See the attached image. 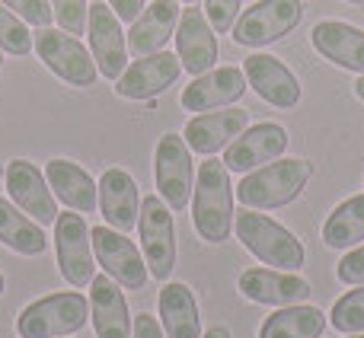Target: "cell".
Masks as SVG:
<instances>
[{
  "instance_id": "9c48e42d",
  "label": "cell",
  "mask_w": 364,
  "mask_h": 338,
  "mask_svg": "<svg viewBox=\"0 0 364 338\" xmlns=\"http://www.w3.org/2000/svg\"><path fill=\"white\" fill-rule=\"evenodd\" d=\"M154 179H157V195L173 207L186 211L195 188V163L182 134H164L154 151Z\"/></svg>"
},
{
  "instance_id": "d6986e66",
  "label": "cell",
  "mask_w": 364,
  "mask_h": 338,
  "mask_svg": "<svg viewBox=\"0 0 364 338\" xmlns=\"http://www.w3.org/2000/svg\"><path fill=\"white\" fill-rule=\"evenodd\" d=\"M246 128H250V112L246 109H224V112H201L195 119H188L182 138H186L188 151L201 153V157H214L233 138H240Z\"/></svg>"
},
{
  "instance_id": "f1b7e54d",
  "label": "cell",
  "mask_w": 364,
  "mask_h": 338,
  "mask_svg": "<svg viewBox=\"0 0 364 338\" xmlns=\"http://www.w3.org/2000/svg\"><path fill=\"white\" fill-rule=\"evenodd\" d=\"M329 326L342 335H358L364 332V284L358 290H348L346 297L333 303V313H329Z\"/></svg>"
},
{
  "instance_id": "ab89813d",
  "label": "cell",
  "mask_w": 364,
  "mask_h": 338,
  "mask_svg": "<svg viewBox=\"0 0 364 338\" xmlns=\"http://www.w3.org/2000/svg\"><path fill=\"white\" fill-rule=\"evenodd\" d=\"M346 338H364V332H358V335H346Z\"/></svg>"
},
{
  "instance_id": "4dcf8cb0",
  "label": "cell",
  "mask_w": 364,
  "mask_h": 338,
  "mask_svg": "<svg viewBox=\"0 0 364 338\" xmlns=\"http://www.w3.org/2000/svg\"><path fill=\"white\" fill-rule=\"evenodd\" d=\"M55 19L64 32L83 36L87 32V0H51Z\"/></svg>"
},
{
  "instance_id": "277c9868",
  "label": "cell",
  "mask_w": 364,
  "mask_h": 338,
  "mask_svg": "<svg viewBox=\"0 0 364 338\" xmlns=\"http://www.w3.org/2000/svg\"><path fill=\"white\" fill-rule=\"evenodd\" d=\"M90 300L80 290H58V294L38 297L23 307L16 320L19 338H64L87 326Z\"/></svg>"
},
{
  "instance_id": "83f0119b",
  "label": "cell",
  "mask_w": 364,
  "mask_h": 338,
  "mask_svg": "<svg viewBox=\"0 0 364 338\" xmlns=\"http://www.w3.org/2000/svg\"><path fill=\"white\" fill-rule=\"evenodd\" d=\"M364 239V195H352L342 205L333 207V214L323 224V243L326 249H352Z\"/></svg>"
},
{
  "instance_id": "603a6c76",
  "label": "cell",
  "mask_w": 364,
  "mask_h": 338,
  "mask_svg": "<svg viewBox=\"0 0 364 338\" xmlns=\"http://www.w3.org/2000/svg\"><path fill=\"white\" fill-rule=\"evenodd\" d=\"M310 38H314V48L336 67L364 74V29L342 19H323L314 26Z\"/></svg>"
},
{
  "instance_id": "cb8c5ba5",
  "label": "cell",
  "mask_w": 364,
  "mask_h": 338,
  "mask_svg": "<svg viewBox=\"0 0 364 338\" xmlns=\"http://www.w3.org/2000/svg\"><path fill=\"white\" fill-rule=\"evenodd\" d=\"M45 179H48V188L55 192V198H61V205H68L70 211L93 214L96 205H100V182H93V175L74 160H48L45 163Z\"/></svg>"
},
{
  "instance_id": "f546056e",
  "label": "cell",
  "mask_w": 364,
  "mask_h": 338,
  "mask_svg": "<svg viewBox=\"0 0 364 338\" xmlns=\"http://www.w3.org/2000/svg\"><path fill=\"white\" fill-rule=\"evenodd\" d=\"M0 48L10 51V55H29L32 51V32L26 19H19L4 4H0Z\"/></svg>"
},
{
  "instance_id": "52a82bcc",
  "label": "cell",
  "mask_w": 364,
  "mask_h": 338,
  "mask_svg": "<svg viewBox=\"0 0 364 338\" xmlns=\"http://www.w3.org/2000/svg\"><path fill=\"white\" fill-rule=\"evenodd\" d=\"M32 45H36V55L42 58V64L58 80L70 83V87H77V89H87L100 80V67H96L93 55H90L87 45L77 36H70V32H58V29L45 26V29L32 38Z\"/></svg>"
},
{
  "instance_id": "4fadbf2b",
  "label": "cell",
  "mask_w": 364,
  "mask_h": 338,
  "mask_svg": "<svg viewBox=\"0 0 364 338\" xmlns=\"http://www.w3.org/2000/svg\"><path fill=\"white\" fill-rule=\"evenodd\" d=\"M182 74V61L173 51H157V55L138 58L134 64H128L122 70V77L115 80V93L122 99H157L160 93L173 87Z\"/></svg>"
},
{
  "instance_id": "7a4b0ae2",
  "label": "cell",
  "mask_w": 364,
  "mask_h": 338,
  "mask_svg": "<svg viewBox=\"0 0 364 338\" xmlns=\"http://www.w3.org/2000/svg\"><path fill=\"white\" fill-rule=\"evenodd\" d=\"M314 163L310 160H272V163L252 169L237 185V198L252 211H275L284 207L307 188Z\"/></svg>"
},
{
  "instance_id": "74e56055",
  "label": "cell",
  "mask_w": 364,
  "mask_h": 338,
  "mask_svg": "<svg viewBox=\"0 0 364 338\" xmlns=\"http://www.w3.org/2000/svg\"><path fill=\"white\" fill-rule=\"evenodd\" d=\"M355 96L364 102V74H358V80H355Z\"/></svg>"
},
{
  "instance_id": "e0dca14e",
  "label": "cell",
  "mask_w": 364,
  "mask_h": 338,
  "mask_svg": "<svg viewBox=\"0 0 364 338\" xmlns=\"http://www.w3.org/2000/svg\"><path fill=\"white\" fill-rule=\"evenodd\" d=\"M246 93V74L240 67H211L198 74L186 89L179 102L186 112H214L230 102H237Z\"/></svg>"
},
{
  "instance_id": "6da1fadb",
  "label": "cell",
  "mask_w": 364,
  "mask_h": 338,
  "mask_svg": "<svg viewBox=\"0 0 364 338\" xmlns=\"http://www.w3.org/2000/svg\"><path fill=\"white\" fill-rule=\"evenodd\" d=\"M233 185H230V169L224 160L208 157L198 166L192 188V224L205 243L218 246L230 236L233 230Z\"/></svg>"
},
{
  "instance_id": "836d02e7",
  "label": "cell",
  "mask_w": 364,
  "mask_h": 338,
  "mask_svg": "<svg viewBox=\"0 0 364 338\" xmlns=\"http://www.w3.org/2000/svg\"><path fill=\"white\" fill-rule=\"evenodd\" d=\"M336 278H339L342 284H348V288H361L364 284V246L352 249L342 258L339 268H336Z\"/></svg>"
},
{
  "instance_id": "ffe728a7",
  "label": "cell",
  "mask_w": 364,
  "mask_h": 338,
  "mask_svg": "<svg viewBox=\"0 0 364 338\" xmlns=\"http://www.w3.org/2000/svg\"><path fill=\"white\" fill-rule=\"evenodd\" d=\"M176 55L182 61V70H188V74H195V77L218 64V36H214L208 16L201 10H195V6L179 13Z\"/></svg>"
},
{
  "instance_id": "4316f807",
  "label": "cell",
  "mask_w": 364,
  "mask_h": 338,
  "mask_svg": "<svg viewBox=\"0 0 364 338\" xmlns=\"http://www.w3.org/2000/svg\"><path fill=\"white\" fill-rule=\"evenodd\" d=\"M326 329V313L320 307L294 303L278 307L259 329V338H320Z\"/></svg>"
},
{
  "instance_id": "7bdbcfd3",
  "label": "cell",
  "mask_w": 364,
  "mask_h": 338,
  "mask_svg": "<svg viewBox=\"0 0 364 338\" xmlns=\"http://www.w3.org/2000/svg\"><path fill=\"white\" fill-rule=\"evenodd\" d=\"M0 64H4V58H0Z\"/></svg>"
},
{
  "instance_id": "44dd1931",
  "label": "cell",
  "mask_w": 364,
  "mask_h": 338,
  "mask_svg": "<svg viewBox=\"0 0 364 338\" xmlns=\"http://www.w3.org/2000/svg\"><path fill=\"white\" fill-rule=\"evenodd\" d=\"M100 211L106 217V224L122 233L138 227L141 195H138V182L132 179L128 169L112 166L100 175Z\"/></svg>"
},
{
  "instance_id": "f35d334b",
  "label": "cell",
  "mask_w": 364,
  "mask_h": 338,
  "mask_svg": "<svg viewBox=\"0 0 364 338\" xmlns=\"http://www.w3.org/2000/svg\"><path fill=\"white\" fill-rule=\"evenodd\" d=\"M0 294H4V271H0Z\"/></svg>"
},
{
  "instance_id": "7c38bea8",
  "label": "cell",
  "mask_w": 364,
  "mask_h": 338,
  "mask_svg": "<svg viewBox=\"0 0 364 338\" xmlns=\"http://www.w3.org/2000/svg\"><path fill=\"white\" fill-rule=\"evenodd\" d=\"M291 138L282 125L275 121H259V125H250L240 138H233L230 144L224 147V166L230 173H252V169L278 160L284 151H288Z\"/></svg>"
},
{
  "instance_id": "484cf974",
  "label": "cell",
  "mask_w": 364,
  "mask_h": 338,
  "mask_svg": "<svg viewBox=\"0 0 364 338\" xmlns=\"http://www.w3.org/2000/svg\"><path fill=\"white\" fill-rule=\"evenodd\" d=\"M0 243L10 252L29 258L42 256L48 249V236H45L42 224H36L23 207L10 205V198H0Z\"/></svg>"
},
{
  "instance_id": "d4e9b609",
  "label": "cell",
  "mask_w": 364,
  "mask_h": 338,
  "mask_svg": "<svg viewBox=\"0 0 364 338\" xmlns=\"http://www.w3.org/2000/svg\"><path fill=\"white\" fill-rule=\"evenodd\" d=\"M160 326L166 338H201V316L198 303L188 284L182 281H166L160 290Z\"/></svg>"
},
{
  "instance_id": "60d3db41",
  "label": "cell",
  "mask_w": 364,
  "mask_h": 338,
  "mask_svg": "<svg viewBox=\"0 0 364 338\" xmlns=\"http://www.w3.org/2000/svg\"><path fill=\"white\" fill-rule=\"evenodd\" d=\"M179 4H198V0H179Z\"/></svg>"
},
{
  "instance_id": "3957f363",
  "label": "cell",
  "mask_w": 364,
  "mask_h": 338,
  "mask_svg": "<svg viewBox=\"0 0 364 338\" xmlns=\"http://www.w3.org/2000/svg\"><path fill=\"white\" fill-rule=\"evenodd\" d=\"M233 230H237L240 243L262 265H272V268L282 271H301L304 262H307V249H304L301 239L288 227H282L278 220L265 217V214H256L252 207H243L233 217Z\"/></svg>"
},
{
  "instance_id": "8992f818",
  "label": "cell",
  "mask_w": 364,
  "mask_h": 338,
  "mask_svg": "<svg viewBox=\"0 0 364 338\" xmlns=\"http://www.w3.org/2000/svg\"><path fill=\"white\" fill-rule=\"evenodd\" d=\"M304 19V0H256L233 23V42L243 48H262L291 36Z\"/></svg>"
},
{
  "instance_id": "9a60e30c",
  "label": "cell",
  "mask_w": 364,
  "mask_h": 338,
  "mask_svg": "<svg viewBox=\"0 0 364 338\" xmlns=\"http://www.w3.org/2000/svg\"><path fill=\"white\" fill-rule=\"evenodd\" d=\"M237 288L246 300L262 303V307H294V303L310 300L314 294L310 281L282 268H250L240 275Z\"/></svg>"
},
{
  "instance_id": "8d00e7d4",
  "label": "cell",
  "mask_w": 364,
  "mask_h": 338,
  "mask_svg": "<svg viewBox=\"0 0 364 338\" xmlns=\"http://www.w3.org/2000/svg\"><path fill=\"white\" fill-rule=\"evenodd\" d=\"M201 338H230V329L227 326H211Z\"/></svg>"
},
{
  "instance_id": "b9f144b4",
  "label": "cell",
  "mask_w": 364,
  "mask_h": 338,
  "mask_svg": "<svg viewBox=\"0 0 364 338\" xmlns=\"http://www.w3.org/2000/svg\"><path fill=\"white\" fill-rule=\"evenodd\" d=\"M348 4H364V0H348Z\"/></svg>"
},
{
  "instance_id": "30bf717a",
  "label": "cell",
  "mask_w": 364,
  "mask_h": 338,
  "mask_svg": "<svg viewBox=\"0 0 364 338\" xmlns=\"http://www.w3.org/2000/svg\"><path fill=\"white\" fill-rule=\"evenodd\" d=\"M55 256L58 271L70 288H87L96 275L93 236L83 220V214H58L55 220Z\"/></svg>"
},
{
  "instance_id": "d590c367",
  "label": "cell",
  "mask_w": 364,
  "mask_h": 338,
  "mask_svg": "<svg viewBox=\"0 0 364 338\" xmlns=\"http://www.w3.org/2000/svg\"><path fill=\"white\" fill-rule=\"evenodd\" d=\"M109 6H112V13L122 23H134L141 16V10H144V0H109Z\"/></svg>"
},
{
  "instance_id": "1f68e13d",
  "label": "cell",
  "mask_w": 364,
  "mask_h": 338,
  "mask_svg": "<svg viewBox=\"0 0 364 338\" xmlns=\"http://www.w3.org/2000/svg\"><path fill=\"white\" fill-rule=\"evenodd\" d=\"M0 4L16 13L19 19H26L29 26H38V29H45V26L55 19L51 0H0Z\"/></svg>"
},
{
  "instance_id": "ba28073f",
  "label": "cell",
  "mask_w": 364,
  "mask_h": 338,
  "mask_svg": "<svg viewBox=\"0 0 364 338\" xmlns=\"http://www.w3.org/2000/svg\"><path fill=\"white\" fill-rule=\"evenodd\" d=\"M90 236H93L96 265H102V271H106L115 284H122L125 290H144L151 271H147L144 252H141L125 233L102 224V227H90Z\"/></svg>"
},
{
  "instance_id": "5bb4252c",
  "label": "cell",
  "mask_w": 364,
  "mask_h": 338,
  "mask_svg": "<svg viewBox=\"0 0 364 338\" xmlns=\"http://www.w3.org/2000/svg\"><path fill=\"white\" fill-rule=\"evenodd\" d=\"M6 179V192H10L13 205L23 207L36 224L48 227L58 220V205H55V192L48 188V179L36 169V163L29 160H10V166L4 169Z\"/></svg>"
},
{
  "instance_id": "ac0fdd59",
  "label": "cell",
  "mask_w": 364,
  "mask_h": 338,
  "mask_svg": "<svg viewBox=\"0 0 364 338\" xmlns=\"http://www.w3.org/2000/svg\"><path fill=\"white\" fill-rule=\"evenodd\" d=\"M90 320H93L96 338L134 335V320L128 313L122 284H115L109 275H93V281H90Z\"/></svg>"
},
{
  "instance_id": "e575fe53",
  "label": "cell",
  "mask_w": 364,
  "mask_h": 338,
  "mask_svg": "<svg viewBox=\"0 0 364 338\" xmlns=\"http://www.w3.org/2000/svg\"><path fill=\"white\" fill-rule=\"evenodd\" d=\"M132 338H166V332H164V326L157 322V316L138 313L134 316V335Z\"/></svg>"
},
{
  "instance_id": "2e32d148",
  "label": "cell",
  "mask_w": 364,
  "mask_h": 338,
  "mask_svg": "<svg viewBox=\"0 0 364 338\" xmlns=\"http://www.w3.org/2000/svg\"><path fill=\"white\" fill-rule=\"evenodd\" d=\"M246 83L252 87V93L259 96L262 102L275 109H294L301 102V83L297 77L291 74L288 64H282L278 58L272 55H250L243 64Z\"/></svg>"
},
{
  "instance_id": "7402d4cb",
  "label": "cell",
  "mask_w": 364,
  "mask_h": 338,
  "mask_svg": "<svg viewBox=\"0 0 364 338\" xmlns=\"http://www.w3.org/2000/svg\"><path fill=\"white\" fill-rule=\"evenodd\" d=\"M179 0H154L141 10V16L132 23V32H128V51L134 58H147L157 55V51L166 48V42L173 38L179 26Z\"/></svg>"
},
{
  "instance_id": "8fae6325",
  "label": "cell",
  "mask_w": 364,
  "mask_h": 338,
  "mask_svg": "<svg viewBox=\"0 0 364 338\" xmlns=\"http://www.w3.org/2000/svg\"><path fill=\"white\" fill-rule=\"evenodd\" d=\"M87 36L90 55H93L100 77L119 80L128 64V36L122 32V19L112 13V6L96 0L87 6Z\"/></svg>"
},
{
  "instance_id": "5b68a950",
  "label": "cell",
  "mask_w": 364,
  "mask_h": 338,
  "mask_svg": "<svg viewBox=\"0 0 364 338\" xmlns=\"http://www.w3.org/2000/svg\"><path fill=\"white\" fill-rule=\"evenodd\" d=\"M138 236L151 278L170 281L173 268H176V224H173V207L160 195L141 198Z\"/></svg>"
},
{
  "instance_id": "d6a6232c",
  "label": "cell",
  "mask_w": 364,
  "mask_h": 338,
  "mask_svg": "<svg viewBox=\"0 0 364 338\" xmlns=\"http://www.w3.org/2000/svg\"><path fill=\"white\" fill-rule=\"evenodd\" d=\"M240 4L243 0H205V16L214 32H230L240 16Z\"/></svg>"
}]
</instances>
